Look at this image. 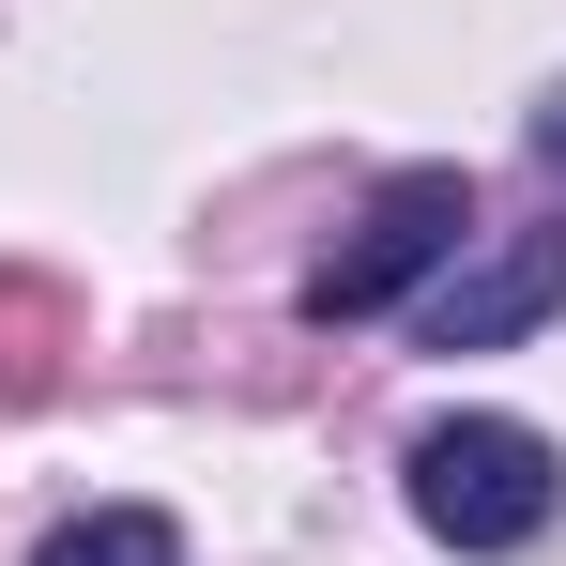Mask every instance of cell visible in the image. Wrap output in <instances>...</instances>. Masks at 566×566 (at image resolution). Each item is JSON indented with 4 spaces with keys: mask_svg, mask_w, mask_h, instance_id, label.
Here are the masks:
<instances>
[{
    "mask_svg": "<svg viewBox=\"0 0 566 566\" xmlns=\"http://www.w3.org/2000/svg\"><path fill=\"white\" fill-rule=\"evenodd\" d=\"M398 490H413V521H429L444 552H536L566 521V460H552V429H521V413H444V429H413Z\"/></svg>",
    "mask_w": 566,
    "mask_h": 566,
    "instance_id": "6da1fadb",
    "label": "cell"
},
{
    "mask_svg": "<svg viewBox=\"0 0 566 566\" xmlns=\"http://www.w3.org/2000/svg\"><path fill=\"white\" fill-rule=\"evenodd\" d=\"M521 138H536V169H552V185H566V77H552V107H536Z\"/></svg>",
    "mask_w": 566,
    "mask_h": 566,
    "instance_id": "5b68a950",
    "label": "cell"
},
{
    "mask_svg": "<svg viewBox=\"0 0 566 566\" xmlns=\"http://www.w3.org/2000/svg\"><path fill=\"white\" fill-rule=\"evenodd\" d=\"M31 566H185V521H169V505H93V521H62Z\"/></svg>",
    "mask_w": 566,
    "mask_h": 566,
    "instance_id": "277c9868",
    "label": "cell"
},
{
    "mask_svg": "<svg viewBox=\"0 0 566 566\" xmlns=\"http://www.w3.org/2000/svg\"><path fill=\"white\" fill-rule=\"evenodd\" d=\"M566 306V230H474L444 276L413 291V337L429 353H521Z\"/></svg>",
    "mask_w": 566,
    "mask_h": 566,
    "instance_id": "3957f363",
    "label": "cell"
},
{
    "mask_svg": "<svg viewBox=\"0 0 566 566\" xmlns=\"http://www.w3.org/2000/svg\"><path fill=\"white\" fill-rule=\"evenodd\" d=\"M474 245V185L460 169H398V185H368V214L337 230V261L306 276V322L337 337V322H382V306H413V291L444 276Z\"/></svg>",
    "mask_w": 566,
    "mask_h": 566,
    "instance_id": "7a4b0ae2",
    "label": "cell"
}]
</instances>
